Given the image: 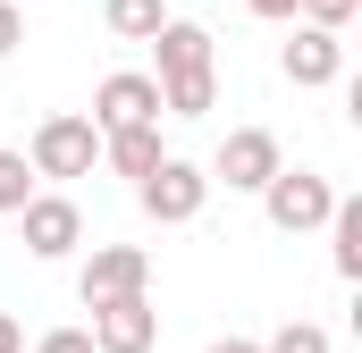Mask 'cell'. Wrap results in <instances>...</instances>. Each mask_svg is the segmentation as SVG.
I'll return each instance as SVG.
<instances>
[{
    "mask_svg": "<svg viewBox=\"0 0 362 353\" xmlns=\"http://www.w3.org/2000/svg\"><path fill=\"white\" fill-rule=\"evenodd\" d=\"M262 210H270L278 236H312V227H329V210H337V185L312 169H278L262 185Z\"/></svg>",
    "mask_w": 362,
    "mask_h": 353,
    "instance_id": "obj_1",
    "label": "cell"
},
{
    "mask_svg": "<svg viewBox=\"0 0 362 353\" xmlns=\"http://www.w3.org/2000/svg\"><path fill=\"white\" fill-rule=\"evenodd\" d=\"M93 160H101L93 118H42L34 143H25V169L34 176H93Z\"/></svg>",
    "mask_w": 362,
    "mask_h": 353,
    "instance_id": "obj_2",
    "label": "cell"
},
{
    "mask_svg": "<svg viewBox=\"0 0 362 353\" xmlns=\"http://www.w3.org/2000/svg\"><path fill=\"white\" fill-rule=\"evenodd\" d=\"M135 202H144V219H160V227H185V219H202V202H211V176L194 169V160H160V169L135 185Z\"/></svg>",
    "mask_w": 362,
    "mask_h": 353,
    "instance_id": "obj_3",
    "label": "cell"
},
{
    "mask_svg": "<svg viewBox=\"0 0 362 353\" xmlns=\"http://www.w3.org/2000/svg\"><path fill=\"white\" fill-rule=\"evenodd\" d=\"M278 169H286V152H278L270 126H236V135L219 143V160H211V185H228V193H262Z\"/></svg>",
    "mask_w": 362,
    "mask_h": 353,
    "instance_id": "obj_4",
    "label": "cell"
},
{
    "mask_svg": "<svg viewBox=\"0 0 362 353\" xmlns=\"http://www.w3.org/2000/svg\"><path fill=\"white\" fill-rule=\"evenodd\" d=\"M93 353H152L160 345V311L152 294H118V303H93Z\"/></svg>",
    "mask_w": 362,
    "mask_h": 353,
    "instance_id": "obj_5",
    "label": "cell"
},
{
    "mask_svg": "<svg viewBox=\"0 0 362 353\" xmlns=\"http://www.w3.org/2000/svg\"><path fill=\"white\" fill-rule=\"evenodd\" d=\"M17 227H25V253H34V261H68V253L85 244V210H76L68 193H34V202L17 210Z\"/></svg>",
    "mask_w": 362,
    "mask_h": 353,
    "instance_id": "obj_6",
    "label": "cell"
},
{
    "mask_svg": "<svg viewBox=\"0 0 362 353\" xmlns=\"http://www.w3.org/2000/svg\"><path fill=\"white\" fill-rule=\"evenodd\" d=\"M144 286H152V253H144V244H101V253L76 269L85 311H93V303H118V294H144Z\"/></svg>",
    "mask_w": 362,
    "mask_h": 353,
    "instance_id": "obj_7",
    "label": "cell"
},
{
    "mask_svg": "<svg viewBox=\"0 0 362 353\" xmlns=\"http://www.w3.org/2000/svg\"><path fill=\"white\" fill-rule=\"evenodd\" d=\"M118 126H160V85L135 68L101 76V92H93V135H118Z\"/></svg>",
    "mask_w": 362,
    "mask_h": 353,
    "instance_id": "obj_8",
    "label": "cell"
},
{
    "mask_svg": "<svg viewBox=\"0 0 362 353\" xmlns=\"http://www.w3.org/2000/svg\"><path fill=\"white\" fill-rule=\"evenodd\" d=\"M152 51H160V76H152V85H194V76H211V34H202L194 17H169V25L152 34Z\"/></svg>",
    "mask_w": 362,
    "mask_h": 353,
    "instance_id": "obj_9",
    "label": "cell"
},
{
    "mask_svg": "<svg viewBox=\"0 0 362 353\" xmlns=\"http://www.w3.org/2000/svg\"><path fill=\"white\" fill-rule=\"evenodd\" d=\"M337 76H346V42L320 34V25H295V42H286V85H337Z\"/></svg>",
    "mask_w": 362,
    "mask_h": 353,
    "instance_id": "obj_10",
    "label": "cell"
},
{
    "mask_svg": "<svg viewBox=\"0 0 362 353\" xmlns=\"http://www.w3.org/2000/svg\"><path fill=\"white\" fill-rule=\"evenodd\" d=\"M101 160H110L118 176H135V185H144L169 152H160V126H118V135H101Z\"/></svg>",
    "mask_w": 362,
    "mask_h": 353,
    "instance_id": "obj_11",
    "label": "cell"
},
{
    "mask_svg": "<svg viewBox=\"0 0 362 353\" xmlns=\"http://www.w3.org/2000/svg\"><path fill=\"white\" fill-rule=\"evenodd\" d=\"M329 261H337V277H362V202L354 193H337V210H329Z\"/></svg>",
    "mask_w": 362,
    "mask_h": 353,
    "instance_id": "obj_12",
    "label": "cell"
},
{
    "mask_svg": "<svg viewBox=\"0 0 362 353\" xmlns=\"http://www.w3.org/2000/svg\"><path fill=\"white\" fill-rule=\"evenodd\" d=\"M101 25H110L118 42H152V34L169 25V8H160V0H101Z\"/></svg>",
    "mask_w": 362,
    "mask_h": 353,
    "instance_id": "obj_13",
    "label": "cell"
},
{
    "mask_svg": "<svg viewBox=\"0 0 362 353\" xmlns=\"http://www.w3.org/2000/svg\"><path fill=\"white\" fill-rule=\"evenodd\" d=\"M25 202H34V169H25V152H0V210L17 219Z\"/></svg>",
    "mask_w": 362,
    "mask_h": 353,
    "instance_id": "obj_14",
    "label": "cell"
},
{
    "mask_svg": "<svg viewBox=\"0 0 362 353\" xmlns=\"http://www.w3.org/2000/svg\"><path fill=\"white\" fill-rule=\"evenodd\" d=\"M262 353H329V328H320V320H286Z\"/></svg>",
    "mask_w": 362,
    "mask_h": 353,
    "instance_id": "obj_15",
    "label": "cell"
},
{
    "mask_svg": "<svg viewBox=\"0 0 362 353\" xmlns=\"http://www.w3.org/2000/svg\"><path fill=\"white\" fill-rule=\"evenodd\" d=\"M295 8H303V25H320V34H337V25L354 17L362 0H295Z\"/></svg>",
    "mask_w": 362,
    "mask_h": 353,
    "instance_id": "obj_16",
    "label": "cell"
},
{
    "mask_svg": "<svg viewBox=\"0 0 362 353\" xmlns=\"http://www.w3.org/2000/svg\"><path fill=\"white\" fill-rule=\"evenodd\" d=\"M34 353H93V337H85V328H51Z\"/></svg>",
    "mask_w": 362,
    "mask_h": 353,
    "instance_id": "obj_17",
    "label": "cell"
},
{
    "mask_svg": "<svg viewBox=\"0 0 362 353\" xmlns=\"http://www.w3.org/2000/svg\"><path fill=\"white\" fill-rule=\"evenodd\" d=\"M17 34H25V8H8V0H0V59L17 51Z\"/></svg>",
    "mask_w": 362,
    "mask_h": 353,
    "instance_id": "obj_18",
    "label": "cell"
},
{
    "mask_svg": "<svg viewBox=\"0 0 362 353\" xmlns=\"http://www.w3.org/2000/svg\"><path fill=\"white\" fill-rule=\"evenodd\" d=\"M0 353H25V328H17L8 311H0Z\"/></svg>",
    "mask_w": 362,
    "mask_h": 353,
    "instance_id": "obj_19",
    "label": "cell"
},
{
    "mask_svg": "<svg viewBox=\"0 0 362 353\" xmlns=\"http://www.w3.org/2000/svg\"><path fill=\"white\" fill-rule=\"evenodd\" d=\"M253 17H295V0H245Z\"/></svg>",
    "mask_w": 362,
    "mask_h": 353,
    "instance_id": "obj_20",
    "label": "cell"
},
{
    "mask_svg": "<svg viewBox=\"0 0 362 353\" xmlns=\"http://www.w3.org/2000/svg\"><path fill=\"white\" fill-rule=\"evenodd\" d=\"M211 353H262V345H253V337H219Z\"/></svg>",
    "mask_w": 362,
    "mask_h": 353,
    "instance_id": "obj_21",
    "label": "cell"
},
{
    "mask_svg": "<svg viewBox=\"0 0 362 353\" xmlns=\"http://www.w3.org/2000/svg\"><path fill=\"white\" fill-rule=\"evenodd\" d=\"M8 8H25V0H8Z\"/></svg>",
    "mask_w": 362,
    "mask_h": 353,
    "instance_id": "obj_22",
    "label": "cell"
}]
</instances>
